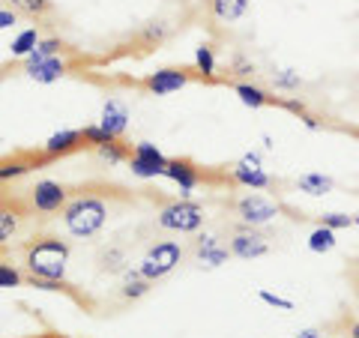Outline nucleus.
I'll return each instance as SVG.
<instances>
[{"label": "nucleus", "instance_id": "f257e3e1", "mask_svg": "<svg viewBox=\"0 0 359 338\" xmlns=\"http://www.w3.org/2000/svg\"><path fill=\"white\" fill-rule=\"evenodd\" d=\"M27 281L42 290H60L66 278V264H69V243L54 234H36L21 245Z\"/></svg>", "mask_w": 359, "mask_h": 338}, {"label": "nucleus", "instance_id": "f03ea898", "mask_svg": "<svg viewBox=\"0 0 359 338\" xmlns=\"http://www.w3.org/2000/svg\"><path fill=\"white\" fill-rule=\"evenodd\" d=\"M117 198V189H78L75 195H69L63 207V231L75 236V240H93L108 224L111 212V201Z\"/></svg>", "mask_w": 359, "mask_h": 338}, {"label": "nucleus", "instance_id": "7ed1b4c3", "mask_svg": "<svg viewBox=\"0 0 359 338\" xmlns=\"http://www.w3.org/2000/svg\"><path fill=\"white\" fill-rule=\"evenodd\" d=\"M207 222V212L201 204L189 198H177V201H165L156 212V224L162 231H174V234H195L204 228Z\"/></svg>", "mask_w": 359, "mask_h": 338}, {"label": "nucleus", "instance_id": "20e7f679", "mask_svg": "<svg viewBox=\"0 0 359 338\" xmlns=\"http://www.w3.org/2000/svg\"><path fill=\"white\" fill-rule=\"evenodd\" d=\"M183 257H186V249L180 245L177 240H162V243H156L147 249V255L141 257V264H138V273L144 278H150V281H159L165 278L168 273H174V269L183 264Z\"/></svg>", "mask_w": 359, "mask_h": 338}, {"label": "nucleus", "instance_id": "39448f33", "mask_svg": "<svg viewBox=\"0 0 359 338\" xmlns=\"http://www.w3.org/2000/svg\"><path fill=\"white\" fill-rule=\"evenodd\" d=\"M27 210L30 212H42V216H51V212H63L66 201H69V189L57 180H39L25 191Z\"/></svg>", "mask_w": 359, "mask_h": 338}, {"label": "nucleus", "instance_id": "423d86ee", "mask_svg": "<svg viewBox=\"0 0 359 338\" xmlns=\"http://www.w3.org/2000/svg\"><path fill=\"white\" fill-rule=\"evenodd\" d=\"M278 207L273 198L266 195H257V191H249V195H243L233 201V212H237L240 224H249V228H261V224L273 222L278 216Z\"/></svg>", "mask_w": 359, "mask_h": 338}, {"label": "nucleus", "instance_id": "0eeeda50", "mask_svg": "<svg viewBox=\"0 0 359 338\" xmlns=\"http://www.w3.org/2000/svg\"><path fill=\"white\" fill-rule=\"evenodd\" d=\"M165 153L156 147V144H147V141H141V144H135L132 147V156H129V171L135 177H141V180H156V177H165Z\"/></svg>", "mask_w": 359, "mask_h": 338}, {"label": "nucleus", "instance_id": "6e6552de", "mask_svg": "<svg viewBox=\"0 0 359 338\" xmlns=\"http://www.w3.org/2000/svg\"><path fill=\"white\" fill-rule=\"evenodd\" d=\"M228 249L233 257L240 261H252V257H264L269 252V236L261 228H249V224H240L237 231L231 234Z\"/></svg>", "mask_w": 359, "mask_h": 338}, {"label": "nucleus", "instance_id": "1a4fd4ad", "mask_svg": "<svg viewBox=\"0 0 359 338\" xmlns=\"http://www.w3.org/2000/svg\"><path fill=\"white\" fill-rule=\"evenodd\" d=\"M27 216H33V212L27 210L25 195H15V198L13 195H0V249H6L9 240L18 234L21 219H27Z\"/></svg>", "mask_w": 359, "mask_h": 338}, {"label": "nucleus", "instance_id": "9d476101", "mask_svg": "<svg viewBox=\"0 0 359 338\" xmlns=\"http://www.w3.org/2000/svg\"><path fill=\"white\" fill-rule=\"evenodd\" d=\"M192 81V69H183V66H165V69H156L144 78V90L150 96H171L177 90H183Z\"/></svg>", "mask_w": 359, "mask_h": 338}, {"label": "nucleus", "instance_id": "9b49d317", "mask_svg": "<svg viewBox=\"0 0 359 338\" xmlns=\"http://www.w3.org/2000/svg\"><path fill=\"white\" fill-rule=\"evenodd\" d=\"M231 177H233V183H237V186H245L252 191L273 186V180H269V174L261 168L257 156H245L243 162H237V165H233V171H231Z\"/></svg>", "mask_w": 359, "mask_h": 338}, {"label": "nucleus", "instance_id": "f8f14e48", "mask_svg": "<svg viewBox=\"0 0 359 338\" xmlns=\"http://www.w3.org/2000/svg\"><path fill=\"white\" fill-rule=\"evenodd\" d=\"M66 60L60 58V54H54V58H42V60H27L25 63V72L27 78H33V81H39V84H54V81H60V78L66 75Z\"/></svg>", "mask_w": 359, "mask_h": 338}, {"label": "nucleus", "instance_id": "ddd939ff", "mask_svg": "<svg viewBox=\"0 0 359 338\" xmlns=\"http://www.w3.org/2000/svg\"><path fill=\"white\" fill-rule=\"evenodd\" d=\"M84 144V135L81 129H63V132H54L48 141L42 144V156L48 159H60V156H69Z\"/></svg>", "mask_w": 359, "mask_h": 338}, {"label": "nucleus", "instance_id": "4468645a", "mask_svg": "<svg viewBox=\"0 0 359 338\" xmlns=\"http://www.w3.org/2000/svg\"><path fill=\"white\" fill-rule=\"evenodd\" d=\"M165 177L174 180L183 195H189V191H192V189L201 183V168H198L195 162H189V159H168Z\"/></svg>", "mask_w": 359, "mask_h": 338}, {"label": "nucleus", "instance_id": "2eb2a0df", "mask_svg": "<svg viewBox=\"0 0 359 338\" xmlns=\"http://www.w3.org/2000/svg\"><path fill=\"white\" fill-rule=\"evenodd\" d=\"M252 0H207V15L216 25H233L249 13Z\"/></svg>", "mask_w": 359, "mask_h": 338}, {"label": "nucleus", "instance_id": "dca6fc26", "mask_svg": "<svg viewBox=\"0 0 359 338\" xmlns=\"http://www.w3.org/2000/svg\"><path fill=\"white\" fill-rule=\"evenodd\" d=\"M195 257L201 261V266H222V264H228L231 249L222 245L216 236H198L195 240Z\"/></svg>", "mask_w": 359, "mask_h": 338}, {"label": "nucleus", "instance_id": "f3484780", "mask_svg": "<svg viewBox=\"0 0 359 338\" xmlns=\"http://www.w3.org/2000/svg\"><path fill=\"white\" fill-rule=\"evenodd\" d=\"M99 126L108 129L114 138H123L126 135V126H129V108L117 102V99H108L105 108H102V117H99Z\"/></svg>", "mask_w": 359, "mask_h": 338}, {"label": "nucleus", "instance_id": "a211bd4d", "mask_svg": "<svg viewBox=\"0 0 359 338\" xmlns=\"http://www.w3.org/2000/svg\"><path fill=\"white\" fill-rule=\"evenodd\" d=\"M4 6L27 21H45L54 13V0H4Z\"/></svg>", "mask_w": 359, "mask_h": 338}, {"label": "nucleus", "instance_id": "6ab92c4d", "mask_svg": "<svg viewBox=\"0 0 359 338\" xmlns=\"http://www.w3.org/2000/svg\"><path fill=\"white\" fill-rule=\"evenodd\" d=\"M42 162H48V156H18V159H6L0 162V183H9V180L25 177L33 168H39Z\"/></svg>", "mask_w": 359, "mask_h": 338}, {"label": "nucleus", "instance_id": "aec40b11", "mask_svg": "<svg viewBox=\"0 0 359 338\" xmlns=\"http://www.w3.org/2000/svg\"><path fill=\"white\" fill-rule=\"evenodd\" d=\"M129 269V257H126V249L120 245H108L99 255V273H108V276H117V273H126Z\"/></svg>", "mask_w": 359, "mask_h": 338}, {"label": "nucleus", "instance_id": "412c9836", "mask_svg": "<svg viewBox=\"0 0 359 338\" xmlns=\"http://www.w3.org/2000/svg\"><path fill=\"white\" fill-rule=\"evenodd\" d=\"M150 288H153V281L150 278H144L138 269H126V278H123V288H120V297L123 299H141V297H147L150 294Z\"/></svg>", "mask_w": 359, "mask_h": 338}, {"label": "nucleus", "instance_id": "4be33fe9", "mask_svg": "<svg viewBox=\"0 0 359 338\" xmlns=\"http://www.w3.org/2000/svg\"><path fill=\"white\" fill-rule=\"evenodd\" d=\"M332 177H327V174H302L299 180H297V189L299 191H306V195H311V198H320V195H330L332 191Z\"/></svg>", "mask_w": 359, "mask_h": 338}, {"label": "nucleus", "instance_id": "5701e85b", "mask_svg": "<svg viewBox=\"0 0 359 338\" xmlns=\"http://www.w3.org/2000/svg\"><path fill=\"white\" fill-rule=\"evenodd\" d=\"M233 90H237V96L243 99V105H249V108H264L273 102V96L255 84H233Z\"/></svg>", "mask_w": 359, "mask_h": 338}, {"label": "nucleus", "instance_id": "b1692460", "mask_svg": "<svg viewBox=\"0 0 359 338\" xmlns=\"http://www.w3.org/2000/svg\"><path fill=\"white\" fill-rule=\"evenodd\" d=\"M309 249L318 252V255L332 252V249H335V231L327 228V224H318V228L309 234Z\"/></svg>", "mask_w": 359, "mask_h": 338}, {"label": "nucleus", "instance_id": "393cba45", "mask_svg": "<svg viewBox=\"0 0 359 338\" xmlns=\"http://www.w3.org/2000/svg\"><path fill=\"white\" fill-rule=\"evenodd\" d=\"M96 153H99V159H105L108 165H120V162H129V156H132L129 144H123V138L111 141V144H102V147H96Z\"/></svg>", "mask_w": 359, "mask_h": 338}, {"label": "nucleus", "instance_id": "a878e982", "mask_svg": "<svg viewBox=\"0 0 359 338\" xmlns=\"http://www.w3.org/2000/svg\"><path fill=\"white\" fill-rule=\"evenodd\" d=\"M36 45H39V33L36 27H27V30H21L15 42H13V58H30L33 51H36Z\"/></svg>", "mask_w": 359, "mask_h": 338}, {"label": "nucleus", "instance_id": "bb28decb", "mask_svg": "<svg viewBox=\"0 0 359 338\" xmlns=\"http://www.w3.org/2000/svg\"><path fill=\"white\" fill-rule=\"evenodd\" d=\"M195 69L201 72V78H216V54H212V45H198L195 51Z\"/></svg>", "mask_w": 359, "mask_h": 338}, {"label": "nucleus", "instance_id": "cd10ccee", "mask_svg": "<svg viewBox=\"0 0 359 338\" xmlns=\"http://www.w3.org/2000/svg\"><path fill=\"white\" fill-rule=\"evenodd\" d=\"M168 33H171V30H168L165 21H153V25L144 27V33H141V42L147 45V48H153V45H162V42L168 39Z\"/></svg>", "mask_w": 359, "mask_h": 338}, {"label": "nucleus", "instance_id": "c85d7f7f", "mask_svg": "<svg viewBox=\"0 0 359 338\" xmlns=\"http://www.w3.org/2000/svg\"><path fill=\"white\" fill-rule=\"evenodd\" d=\"M25 273L15 266V264H9V261H0V288H18V285H25Z\"/></svg>", "mask_w": 359, "mask_h": 338}, {"label": "nucleus", "instance_id": "c756f323", "mask_svg": "<svg viewBox=\"0 0 359 338\" xmlns=\"http://www.w3.org/2000/svg\"><path fill=\"white\" fill-rule=\"evenodd\" d=\"M81 135H84V144H90V147H102V144H111V141H117L114 138V135H111L108 129H102V126H99V123H96V126H84L81 129Z\"/></svg>", "mask_w": 359, "mask_h": 338}, {"label": "nucleus", "instance_id": "7c9ffc66", "mask_svg": "<svg viewBox=\"0 0 359 338\" xmlns=\"http://www.w3.org/2000/svg\"><path fill=\"white\" fill-rule=\"evenodd\" d=\"M318 224L341 231V228H353V216H347V212H323V216H318Z\"/></svg>", "mask_w": 359, "mask_h": 338}, {"label": "nucleus", "instance_id": "2f4dec72", "mask_svg": "<svg viewBox=\"0 0 359 338\" xmlns=\"http://www.w3.org/2000/svg\"><path fill=\"white\" fill-rule=\"evenodd\" d=\"M273 81H276L278 90H299L302 78H299V72H294V69H278V72L273 75Z\"/></svg>", "mask_w": 359, "mask_h": 338}, {"label": "nucleus", "instance_id": "473e14b6", "mask_svg": "<svg viewBox=\"0 0 359 338\" xmlns=\"http://www.w3.org/2000/svg\"><path fill=\"white\" fill-rule=\"evenodd\" d=\"M257 297H261V299L266 302V306H276V309H285V311L294 309V302H290V299L276 297V294H269V290H257Z\"/></svg>", "mask_w": 359, "mask_h": 338}, {"label": "nucleus", "instance_id": "72a5a7b5", "mask_svg": "<svg viewBox=\"0 0 359 338\" xmlns=\"http://www.w3.org/2000/svg\"><path fill=\"white\" fill-rule=\"evenodd\" d=\"M18 21V13H13V9H0V30H6V27H13Z\"/></svg>", "mask_w": 359, "mask_h": 338}, {"label": "nucleus", "instance_id": "f704fd0d", "mask_svg": "<svg viewBox=\"0 0 359 338\" xmlns=\"http://www.w3.org/2000/svg\"><path fill=\"white\" fill-rule=\"evenodd\" d=\"M341 338H359V318H351L341 326Z\"/></svg>", "mask_w": 359, "mask_h": 338}, {"label": "nucleus", "instance_id": "c9c22d12", "mask_svg": "<svg viewBox=\"0 0 359 338\" xmlns=\"http://www.w3.org/2000/svg\"><path fill=\"white\" fill-rule=\"evenodd\" d=\"M351 281H353V297H356V306H359V264H351Z\"/></svg>", "mask_w": 359, "mask_h": 338}, {"label": "nucleus", "instance_id": "e433bc0d", "mask_svg": "<svg viewBox=\"0 0 359 338\" xmlns=\"http://www.w3.org/2000/svg\"><path fill=\"white\" fill-rule=\"evenodd\" d=\"M36 338H57V335H36Z\"/></svg>", "mask_w": 359, "mask_h": 338}, {"label": "nucleus", "instance_id": "4c0bfd02", "mask_svg": "<svg viewBox=\"0 0 359 338\" xmlns=\"http://www.w3.org/2000/svg\"><path fill=\"white\" fill-rule=\"evenodd\" d=\"M353 224H359V216H353Z\"/></svg>", "mask_w": 359, "mask_h": 338}, {"label": "nucleus", "instance_id": "58836bf2", "mask_svg": "<svg viewBox=\"0 0 359 338\" xmlns=\"http://www.w3.org/2000/svg\"><path fill=\"white\" fill-rule=\"evenodd\" d=\"M0 84H4V75H0Z\"/></svg>", "mask_w": 359, "mask_h": 338}, {"label": "nucleus", "instance_id": "ea45409f", "mask_svg": "<svg viewBox=\"0 0 359 338\" xmlns=\"http://www.w3.org/2000/svg\"><path fill=\"white\" fill-rule=\"evenodd\" d=\"M0 6H4V0H0Z\"/></svg>", "mask_w": 359, "mask_h": 338}, {"label": "nucleus", "instance_id": "a19ab883", "mask_svg": "<svg viewBox=\"0 0 359 338\" xmlns=\"http://www.w3.org/2000/svg\"><path fill=\"white\" fill-rule=\"evenodd\" d=\"M356 264H359V257H356Z\"/></svg>", "mask_w": 359, "mask_h": 338}]
</instances>
